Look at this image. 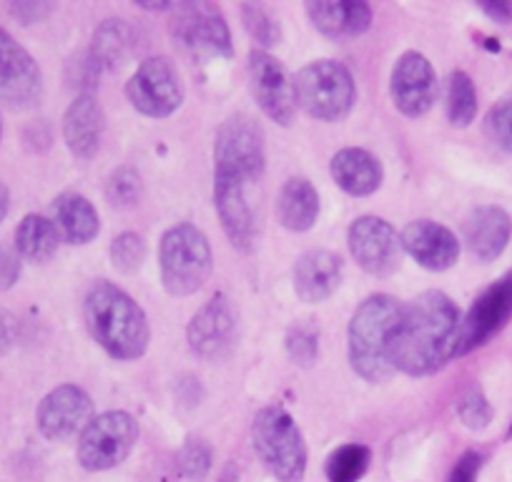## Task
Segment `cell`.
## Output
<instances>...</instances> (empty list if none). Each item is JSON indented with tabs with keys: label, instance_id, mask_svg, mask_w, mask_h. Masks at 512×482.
<instances>
[{
	"label": "cell",
	"instance_id": "6da1fadb",
	"mask_svg": "<svg viewBox=\"0 0 512 482\" xmlns=\"http://www.w3.org/2000/svg\"><path fill=\"white\" fill-rule=\"evenodd\" d=\"M462 317L447 294L425 292L402 307L390 337V365L412 377L435 375L457 357Z\"/></svg>",
	"mask_w": 512,
	"mask_h": 482
},
{
	"label": "cell",
	"instance_id": "7a4b0ae2",
	"mask_svg": "<svg viewBox=\"0 0 512 482\" xmlns=\"http://www.w3.org/2000/svg\"><path fill=\"white\" fill-rule=\"evenodd\" d=\"M83 317L91 337L113 359L131 362L149 349L151 329L144 309L111 282H96L83 304Z\"/></svg>",
	"mask_w": 512,
	"mask_h": 482
},
{
	"label": "cell",
	"instance_id": "3957f363",
	"mask_svg": "<svg viewBox=\"0 0 512 482\" xmlns=\"http://www.w3.org/2000/svg\"><path fill=\"white\" fill-rule=\"evenodd\" d=\"M402 307L387 294L364 299L349 322V365L362 380L384 382L395 372L390 365V337L400 322Z\"/></svg>",
	"mask_w": 512,
	"mask_h": 482
},
{
	"label": "cell",
	"instance_id": "277c9868",
	"mask_svg": "<svg viewBox=\"0 0 512 482\" xmlns=\"http://www.w3.org/2000/svg\"><path fill=\"white\" fill-rule=\"evenodd\" d=\"M251 442L259 460L279 482H302L307 472V445L297 422L282 407H264L251 422Z\"/></svg>",
	"mask_w": 512,
	"mask_h": 482
},
{
	"label": "cell",
	"instance_id": "5b68a950",
	"mask_svg": "<svg viewBox=\"0 0 512 482\" xmlns=\"http://www.w3.org/2000/svg\"><path fill=\"white\" fill-rule=\"evenodd\" d=\"M161 282L171 297L199 292L211 277L214 257L209 239L194 224H176L161 239Z\"/></svg>",
	"mask_w": 512,
	"mask_h": 482
},
{
	"label": "cell",
	"instance_id": "8992f818",
	"mask_svg": "<svg viewBox=\"0 0 512 482\" xmlns=\"http://www.w3.org/2000/svg\"><path fill=\"white\" fill-rule=\"evenodd\" d=\"M297 106L317 121H342L357 101V86L347 66L337 61H314L294 78Z\"/></svg>",
	"mask_w": 512,
	"mask_h": 482
},
{
	"label": "cell",
	"instance_id": "52a82bcc",
	"mask_svg": "<svg viewBox=\"0 0 512 482\" xmlns=\"http://www.w3.org/2000/svg\"><path fill=\"white\" fill-rule=\"evenodd\" d=\"M139 440V425L128 412L111 410L93 417L78 437V462L83 470L103 472L121 465Z\"/></svg>",
	"mask_w": 512,
	"mask_h": 482
},
{
	"label": "cell",
	"instance_id": "ba28073f",
	"mask_svg": "<svg viewBox=\"0 0 512 482\" xmlns=\"http://www.w3.org/2000/svg\"><path fill=\"white\" fill-rule=\"evenodd\" d=\"M264 174L262 129L246 116H234L219 126L214 141V176L256 184Z\"/></svg>",
	"mask_w": 512,
	"mask_h": 482
},
{
	"label": "cell",
	"instance_id": "9c48e42d",
	"mask_svg": "<svg viewBox=\"0 0 512 482\" xmlns=\"http://www.w3.org/2000/svg\"><path fill=\"white\" fill-rule=\"evenodd\" d=\"M171 33L194 58H229L231 33L224 13L211 3H176Z\"/></svg>",
	"mask_w": 512,
	"mask_h": 482
},
{
	"label": "cell",
	"instance_id": "30bf717a",
	"mask_svg": "<svg viewBox=\"0 0 512 482\" xmlns=\"http://www.w3.org/2000/svg\"><path fill=\"white\" fill-rule=\"evenodd\" d=\"M126 98L149 118H166L184 103V83L169 58H146L126 83Z\"/></svg>",
	"mask_w": 512,
	"mask_h": 482
},
{
	"label": "cell",
	"instance_id": "8fae6325",
	"mask_svg": "<svg viewBox=\"0 0 512 482\" xmlns=\"http://www.w3.org/2000/svg\"><path fill=\"white\" fill-rule=\"evenodd\" d=\"M249 86L259 108L279 126H289L297 113V93L287 68L267 51L249 53Z\"/></svg>",
	"mask_w": 512,
	"mask_h": 482
},
{
	"label": "cell",
	"instance_id": "7c38bea8",
	"mask_svg": "<svg viewBox=\"0 0 512 482\" xmlns=\"http://www.w3.org/2000/svg\"><path fill=\"white\" fill-rule=\"evenodd\" d=\"M349 252L372 277H390L402 264L400 236L377 216H359L349 226Z\"/></svg>",
	"mask_w": 512,
	"mask_h": 482
},
{
	"label": "cell",
	"instance_id": "4fadbf2b",
	"mask_svg": "<svg viewBox=\"0 0 512 482\" xmlns=\"http://www.w3.org/2000/svg\"><path fill=\"white\" fill-rule=\"evenodd\" d=\"M512 319V274L502 277L490 289L477 297L467 317L462 319L460 342H457V357L482 347L487 339L495 337L502 327Z\"/></svg>",
	"mask_w": 512,
	"mask_h": 482
},
{
	"label": "cell",
	"instance_id": "5bb4252c",
	"mask_svg": "<svg viewBox=\"0 0 512 482\" xmlns=\"http://www.w3.org/2000/svg\"><path fill=\"white\" fill-rule=\"evenodd\" d=\"M43 93V76L31 53L0 28V101L11 108H28Z\"/></svg>",
	"mask_w": 512,
	"mask_h": 482
},
{
	"label": "cell",
	"instance_id": "9a60e30c",
	"mask_svg": "<svg viewBox=\"0 0 512 482\" xmlns=\"http://www.w3.org/2000/svg\"><path fill=\"white\" fill-rule=\"evenodd\" d=\"M93 402L81 387L61 385L48 392L43 402L38 405L36 422L38 430L46 440L63 442L71 440L76 432H83V427L91 422Z\"/></svg>",
	"mask_w": 512,
	"mask_h": 482
},
{
	"label": "cell",
	"instance_id": "2e32d148",
	"mask_svg": "<svg viewBox=\"0 0 512 482\" xmlns=\"http://www.w3.org/2000/svg\"><path fill=\"white\" fill-rule=\"evenodd\" d=\"M392 101L405 116H425L437 98V76L422 53L407 51L392 68Z\"/></svg>",
	"mask_w": 512,
	"mask_h": 482
},
{
	"label": "cell",
	"instance_id": "e0dca14e",
	"mask_svg": "<svg viewBox=\"0 0 512 482\" xmlns=\"http://www.w3.org/2000/svg\"><path fill=\"white\" fill-rule=\"evenodd\" d=\"M214 206L231 244L249 252L256 241V211L249 199V184L231 176H214Z\"/></svg>",
	"mask_w": 512,
	"mask_h": 482
},
{
	"label": "cell",
	"instance_id": "ac0fdd59",
	"mask_svg": "<svg viewBox=\"0 0 512 482\" xmlns=\"http://www.w3.org/2000/svg\"><path fill=\"white\" fill-rule=\"evenodd\" d=\"M189 347L204 359H219L234 347L236 312L226 297H214L194 314L186 329Z\"/></svg>",
	"mask_w": 512,
	"mask_h": 482
},
{
	"label": "cell",
	"instance_id": "d6986e66",
	"mask_svg": "<svg viewBox=\"0 0 512 482\" xmlns=\"http://www.w3.org/2000/svg\"><path fill=\"white\" fill-rule=\"evenodd\" d=\"M402 249L415 259L420 267L430 272H445L460 257V241L447 226L437 221L420 219L405 226L400 236Z\"/></svg>",
	"mask_w": 512,
	"mask_h": 482
},
{
	"label": "cell",
	"instance_id": "ffe728a7",
	"mask_svg": "<svg viewBox=\"0 0 512 482\" xmlns=\"http://www.w3.org/2000/svg\"><path fill=\"white\" fill-rule=\"evenodd\" d=\"M103 108L93 93H81L63 116V139L78 159H93L103 136Z\"/></svg>",
	"mask_w": 512,
	"mask_h": 482
},
{
	"label": "cell",
	"instance_id": "44dd1931",
	"mask_svg": "<svg viewBox=\"0 0 512 482\" xmlns=\"http://www.w3.org/2000/svg\"><path fill=\"white\" fill-rule=\"evenodd\" d=\"M342 274L344 264L337 254L324 252V249L307 252L304 257H299L297 267H294V292L307 304L324 302L337 292V287L342 284Z\"/></svg>",
	"mask_w": 512,
	"mask_h": 482
},
{
	"label": "cell",
	"instance_id": "7402d4cb",
	"mask_svg": "<svg viewBox=\"0 0 512 482\" xmlns=\"http://www.w3.org/2000/svg\"><path fill=\"white\" fill-rule=\"evenodd\" d=\"M512 234V219L500 206H480L465 221V241L472 257L492 262L505 252Z\"/></svg>",
	"mask_w": 512,
	"mask_h": 482
},
{
	"label": "cell",
	"instance_id": "603a6c76",
	"mask_svg": "<svg viewBox=\"0 0 512 482\" xmlns=\"http://www.w3.org/2000/svg\"><path fill=\"white\" fill-rule=\"evenodd\" d=\"M309 21L327 38L362 36L372 26V8L362 0H317L307 3Z\"/></svg>",
	"mask_w": 512,
	"mask_h": 482
},
{
	"label": "cell",
	"instance_id": "cb8c5ba5",
	"mask_svg": "<svg viewBox=\"0 0 512 482\" xmlns=\"http://www.w3.org/2000/svg\"><path fill=\"white\" fill-rule=\"evenodd\" d=\"M53 224H56L61 239L76 244V247L96 239L98 229H101L96 206L86 196L73 194V191H66L53 201Z\"/></svg>",
	"mask_w": 512,
	"mask_h": 482
},
{
	"label": "cell",
	"instance_id": "d4e9b609",
	"mask_svg": "<svg viewBox=\"0 0 512 482\" xmlns=\"http://www.w3.org/2000/svg\"><path fill=\"white\" fill-rule=\"evenodd\" d=\"M329 171L349 196H369L382 184V164L364 149H342L332 159Z\"/></svg>",
	"mask_w": 512,
	"mask_h": 482
},
{
	"label": "cell",
	"instance_id": "484cf974",
	"mask_svg": "<svg viewBox=\"0 0 512 482\" xmlns=\"http://www.w3.org/2000/svg\"><path fill=\"white\" fill-rule=\"evenodd\" d=\"M277 216L284 229L309 231L319 216V194L307 179H289L277 199Z\"/></svg>",
	"mask_w": 512,
	"mask_h": 482
},
{
	"label": "cell",
	"instance_id": "4316f807",
	"mask_svg": "<svg viewBox=\"0 0 512 482\" xmlns=\"http://www.w3.org/2000/svg\"><path fill=\"white\" fill-rule=\"evenodd\" d=\"M134 28L121 18H108L93 33L91 61L101 71H116L134 51Z\"/></svg>",
	"mask_w": 512,
	"mask_h": 482
},
{
	"label": "cell",
	"instance_id": "83f0119b",
	"mask_svg": "<svg viewBox=\"0 0 512 482\" xmlns=\"http://www.w3.org/2000/svg\"><path fill=\"white\" fill-rule=\"evenodd\" d=\"M61 234H58L53 219L41 214H28L16 229V252L26 262L43 264L58 252Z\"/></svg>",
	"mask_w": 512,
	"mask_h": 482
},
{
	"label": "cell",
	"instance_id": "f1b7e54d",
	"mask_svg": "<svg viewBox=\"0 0 512 482\" xmlns=\"http://www.w3.org/2000/svg\"><path fill=\"white\" fill-rule=\"evenodd\" d=\"M447 116L452 126H470L477 116V93L467 73L455 71L447 83Z\"/></svg>",
	"mask_w": 512,
	"mask_h": 482
},
{
	"label": "cell",
	"instance_id": "f546056e",
	"mask_svg": "<svg viewBox=\"0 0 512 482\" xmlns=\"http://www.w3.org/2000/svg\"><path fill=\"white\" fill-rule=\"evenodd\" d=\"M369 467V450L364 445H342L327 460L329 482H359Z\"/></svg>",
	"mask_w": 512,
	"mask_h": 482
},
{
	"label": "cell",
	"instance_id": "4dcf8cb0",
	"mask_svg": "<svg viewBox=\"0 0 512 482\" xmlns=\"http://www.w3.org/2000/svg\"><path fill=\"white\" fill-rule=\"evenodd\" d=\"M144 196V181L141 174L131 166H121V169L113 171L106 181V199L108 204L116 206V209H131L136 206Z\"/></svg>",
	"mask_w": 512,
	"mask_h": 482
},
{
	"label": "cell",
	"instance_id": "1f68e13d",
	"mask_svg": "<svg viewBox=\"0 0 512 482\" xmlns=\"http://www.w3.org/2000/svg\"><path fill=\"white\" fill-rule=\"evenodd\" d=\"M146 241L136 231H123L111 241V262L121 274H136L146 262Z\"/></svg>",
	"mask_w": 512,
	"mask_h": 482
},
{
	"label": "cell",
	"instance_id": "d6a6232c",
	"mask_svg": "<svg viewBox=\"0 0 512 482\" xmlns=\"http://www.w3.org/2000/svg\"><path fill=\"white\" fill-rule=\"evenodd\" d=\"M241 18H244V26L249 31V36L262 48H272L282 41V28H279L277 18L264 6L246 3V6H241Z\"/></svg>",
	"mask_w": 512,
	"mask_h": 482
},
{
	"label": "cell",
	"instance_id": "836d02e7",
	"mask_svg": "<svg viewBox=\"0 0 512 482\" xmlns=\"http://www.w3.org/2000/svg\"><path fill=\"white\" fill-rule=\"evenodd\" d=\"M485 131L492 144L505 154H512V96L500 98L490 108L485 121Z\"/></svg>",
	"mask_w": 512,
	"mask_h": 482
},
{
	"label": "cell",
	"instance_id": "e575fe53",
	"mask_svg": "<svg viewBox=\"0 0 512 482\" xmlns=\"http://www.w3.org/2000/svg\"><path fill=\"white\" fill-rule=\"evenodd\" d=\"M457 415H460L462 425L470 430H485L492 422V407L487 397L482 395L480 387H470L465 395L457 402Z\"/></svg>",
	"mask_w": 512,
	"mask_h": 482
},
{
	"label": "cell",
	"instance_id": "d590c367",
	"mask_svg": "<svg viewBox=\"0 0 512 482\" xmlns=\"http://www.w3.org/2000/svg\"><path fill=\"white\" fill-rule=\"evenodd\" d=\"M179 470L186 480L201 482L211 470V447L204 440H186L179 452Z\"/></svg>",
	"mask_w": 512,
	"mask_h": 482
},
{
	"label": "cell",
	"instance_id": "8d00e7d4",
	"mask_svg": "<svg viewBox=\"0 0 512 482\" xmlns=\"http://www.w3.org/2000/svg\"><path fill=\"white\" fill-rule=\"evenodd\" d=\"M287 352L294 359V365L312 367L319 357V337L312 327L307 324H297L289 329L287 337Z\"/></svg>",
	"mask_w": 512,
	"mask_h": 482
},
{
	"label": "cell",
	"instance_id": "74e56055",
	"mask_svg": "<svg viewBox=\"0 0 512 482\" xmlns=\"http://www.w3.org/2000/svg\"><path fill=\"white\" fill-rule=\"evenodd\" d=\"M21 277V257L13 249L0 247V289H11Z\"/></svg>",
	"mask_w": 512,
	"mask_h": 482
},
{
	"label": "cell",
	"instance_id": "f35d334b",
	"mask_svg": "<svg viewBox=\"0 0 512 482\" xmlns=\"http://www.w3.org/2000/svg\"><path fill=\"white\" fill-rule=\"evenodd\" d=\"M480 467H482V455L477 452H465V455L457 460L455 470H452L450 480L447 482H477V475H480Z\"/></svg>",
	"mask_w": 512,
	"mask_h": 482
},
{
	"label": "cell",
	"instance_id": "ab89813d",
	"mask_svg": "<svg viewBox=\"0 0 512 482\" xmlns=\"http://www.w3.org/2000/svg\"><path fill=\"white\" fill-rule=\"evenodd\" d=\"M18 339V319L11 312L0 309V354L11 352Z\"/></svg>",
	"mask_w": 512,
	"mask_h": 482
},
{
	"label": "cell",
	"instance_id": "60d3db41",
	"mask_svg": "<svg viewBox=\"0 0 512 482\" xmlns=\"http://www.w3.org/2000/svg\"><path fill=\"white\" fill-rule=\"evenodd\" d=\"M51 11H53V6H46V3H16V6H11V13L21 23L41 21V18L48 16Z\"/></svg>",
	"mask_w": 512,
	"mask_h": 482
},
{
	"label": "cell",
	"instance_id": "b9f144b4",
	"mask_svg": "<svg viewBox=\"0 0 512 482\" xmlns=\"http://www.w3.org/2000/svg\"><path fill=\"white\" fill-rule=\"evenodd\" d=\"M482 11L497 23H512V3L507 0H492V3H482Z\"/></svg>",
	"mask_w": 512,
	"mask_h": 482
},
{
	"label": "cell",
	"instance_id": "7bdbcfd3",
	"mask_svg": "<svg viewBox=\"0 0 512 482\" xmlns=\"http://www.w3.org/2000/svg\"><path fill=\"white\" fill-rule=\"evenodd\" d=\"M8 206H11V194H8V189L3 184H0V221L6 219L8 214Z\"/></svg>",
	"mask_w": 512,
	"mask_h": 482
},
{
	"label": "cell",
	"instance_id": "ee69618b",
	"mask_svg": "<svg viewBox=\"0 0 512 482\" xmlns=\"http://www.w3.org/2000/svg\"><path fill=\"white\" fill-rule=\"evenodd\" d=\"M510 437H512V430H510Z\"/></svg>",
	"mask_w": 512,
	"mask_h": 482
}]
</instances>
